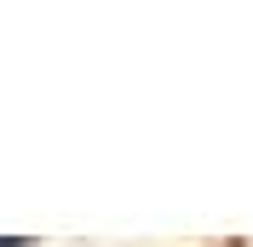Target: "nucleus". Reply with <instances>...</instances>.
<instances>
[{
    "label": "nucleus",
    "instance_id": "nucleus-1",
    "mask_svg": "<svg viewBox=\"0 0 253 247\" xmlns=\"http://www.w3.org/2000/svg\"><path fill=\"white\" fill-rule=\"evenodd\" d=\"M0 247H17V236H0Z\"/></svg>",
    "mask_w": 253,
    "mask_h": 247
}]
</instances>
